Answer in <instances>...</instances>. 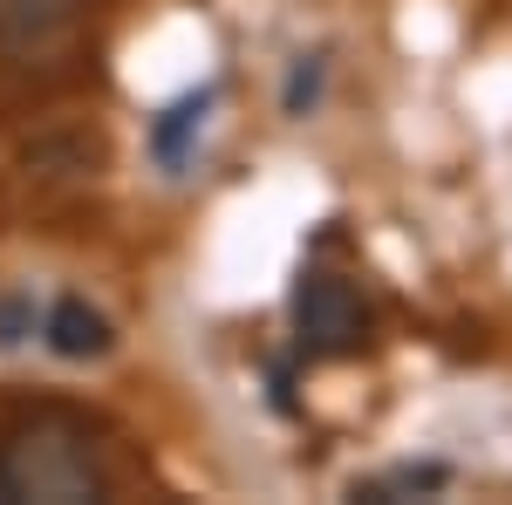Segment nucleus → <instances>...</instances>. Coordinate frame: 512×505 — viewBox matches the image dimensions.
I'll list each match as a JSON object with an SVG mask.
<instances>
[{"mask_svg": "<svg viewBox=\"0 0 512 505\" xmlns=\"http://www.w3.org/2000/svg\"><path fill=\"white\" fill-rule=\"evenodd\" d=\"M0 478H7V505H96L110 492L96 437L76 417H62V410L21 417L7 430Z\"/></svg>", "mask_w": 512, "mask_h": 505, "instance_id": "1", "label": "nucleus"}, {"mask_svg": "<svg viewBox=\"0 0 512 505\" xmlns=\"http://www.w3.org/2000/svg\"><path fill=\"white\" fill-rule=\"evenodd\" d=\"M287 308H294V342H301L308 362H349L369 342V308H362V294H355L342 273L308 267L294 280V301Z\"/></svg>", "mask_w": 512, "mask_h": 505, "instance_id": "2", "label": "nucleus"}, {"mask_svg": "<svg viewBox=\"0 0 512 505\" xmlns=\"http://www.w3.org/2000/svg\"><path fill=\"white\" fill-rule=\"evenodd\" d=\"M89 0H0V55L35 69V62H55L69 41H76Z\"/></svg>", "mask_w": 512, "mask_h": 505, "instance_id": "3", "label": "nucleus"}, {"mask_svg": "<svg viewBox=\"0 0 512 505\" xmlns=\"http://www.w3.org/2000/svg\"><path fill=\"white\" fill-rule=\"evenodd\" d=\"M41 342L62 362H103V355L117 349V321L96 301H82V294H62L55 308L41 314Z\"/></svg>", "mask_w": 512, "mask_h": 505, "instance_id": "4", "label": "nucleus"}, {"mask_svg": "<svg viewBox=\"0 0 512 505\" xmlns=\"http://www.w3.org/2000/svg\"><path fill=\"white\" fill-rule=\"evenodd\" d=\"M205 117H212V89H192V96H178L158 123H151V157H158L164 171H178L192 144L205 137Z\"/></svg>", "mask_w": 512, "mask_h": 505, "instance_id": "5", "label": "nucleus"}, {"mask_svg": "<svg viewBox=\"0 0 512 505\" xmlns=\"http://www.w3.org/2000/svg\"><path fill=\"white\" fill-rule=\"evenodd\" d=\"M444 485H451V465L424 458V465H390V471H376V478H355L349 499H362V505H403V499H437Z\"/></svg>", "mask_w": 512, "mask_h": 505, "instance_id": "6", "label": "nucleus"}, {"mask_svg": "<svg viewBox=\"0 0 512 505\" xmlns=\"http://www.w3.org/2000/svg\"><path fill=\"white\" fill-rule=\"evenodd\" d=\"M321 96V55H294V69H287V89H280V110L287 117H308Z\"/></svg>", "mask_w": 512, "mask_h": 505, "instance_id": "7", "label": "nucleus"}, {"mask_svg": "<svg viewBox=\"0 0 512 505\" xmlns=\"http://www.w3.org/2000/svg\"><path fill=\"white\" fill-rule=\"evenodd\" d=\"M28 335H35V301L28 294H7L0 301V355H14Z\"/></svg>", "mask_w": 512, "mask_h": 505, "instance_id": "8", "label": "nucleus"}, {"mask_svg": "<svg viewBox=\"0 0 512 505\" xmlns=\"http://www.w3.org/2000/svg\"><path fill=\"white\" fill-rule=\"evenodd\" d=\"M0 505H7V478H0Z\"/></svg>", "mask_w": 512, "mask_h": 505, "instance_id": "9", "label": "nucleus"}]
</instances>
